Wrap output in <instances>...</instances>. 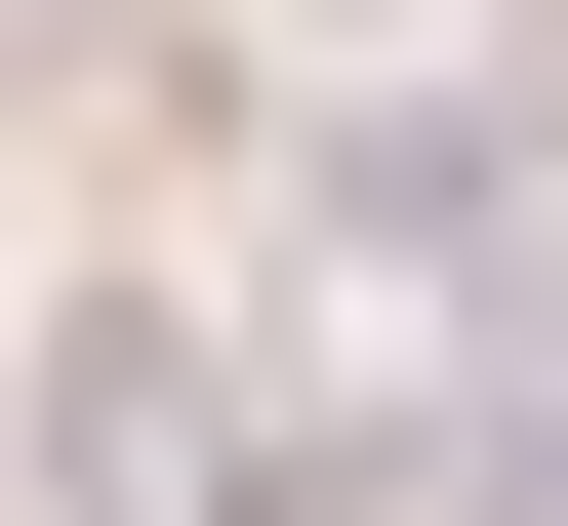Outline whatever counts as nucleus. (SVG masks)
<instances>
[{
    "mask_svg": "<svg viewBox=\"0 0 568 526\" xmlns=\"http://www.w3.org/2000/svg\"><path fill=\"white\" fill-rule=\"evenodd\" d=\"M41 486H82V526L203 486V324H163V283H82V324H41Z\"/></svg>",
    "mask_w": 568,
    "mask_h": 526,
    "instance_id": "1",
    "label": "nucleus"
}]
</instances>
